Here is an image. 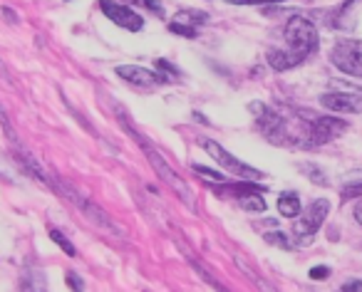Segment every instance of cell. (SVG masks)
Instances as JSON below:
<instances>
[{"instance_id": "cell-10", "label": "cell", "mask_w": 362, "mask_h": 292, "mask_svg": "<svg viewBox=\"0 0 362 292\" xmlns=\"http://www.w3.org/2000/svg\"><path fill=\"white\" fill-rule=\"evenodd\" d=\"M202 23H206V13L189 11V8H184V11L176 13V18L171 20L169 30L176 32V35L194 37V35H197V28L202 25Z\"/></svg>"}, {"instance_id": "cell-4", "label": "cell", "mask_w": 362, "mask_h": 292, "mask_svg": "<svg viewBox=\"0 0 362 292\" xmlns=\"http://www.w3.org/2000/svg\"><path fill=\"white\" fill-rule=\"evenodd\" d=\"M327 213H330V203L325 198H317V201H313V206H308V211L303 216H298V223L293 226V236H296V241L300 245H308L313 241V236L325 223Z\"/></svg>"}, {"instance_id": "cell-3", "label": "cell", "mask_w": 362, "mask_h": 292, "mask_svg": "<svg viewBox=\"0 0 362 292\" xmlns=\"http://www.w3.org/2000/svg\"><path fill=\"white\" fill-rule=\"evenodd\" d=\"M317 28L313 25L308 18L303 16H293L286 25V42H288V50L298 52L303 60L313 55L317 50Z\"/></svg>"}, {"instance_id": "cell-15", "label": "cell", "mask_w": 362, "mask_h": 292, "mask_svg": "<svg viewBox=\"0 0 362 292\" xmlns=\"http://www.w3.org/2000/svg\"><path fill=\"white\" fill-rule=\"evenodd\" d=\"M238 206L243 208V211H266V201H263V196H258L256 191H248V193H241L238 196Z\"/></svg>"}, {"instance_id": "cell-21", "label": "cell", "mask_w": 362, "mask_h": 292, "mask_svg": "<svg viewBox=\"0 0 362 292\" xmlns=\"http://www.w3.org/2000/svg\"><path fill=\"white\" fill-rule=\"evenodd\" d=\"M134 3H141V6H146L151 13H156L159 18H164V8H161L159 0H134Z\"/></svg>"}, {"instance_id": "cell-11", "label": "cell", "mask_w": 362, "mask_h": 292, "mask_svg": "<svg viewBox=\"0 0 362 292\" xmlns=\"http://www.w3.org/2000/svg\"><path fill=\"white\" fill-rule=\"evenodd\" d=\"M117 75H119L124 82L136 85V87H154L161 82V75L144 70V67H134V65H119L117 67Z\"/></svg>"}, {"instance_id": "cell-2", "label": "cell", "mask_w": 362, "mask_h": 292, "mask_svg": "<svg viewBox=\"0 0 362 292\" xmlns=\"http://www.w3.org/2000/svg\"><path fill=\"white\" fill-rule=\"evenodd\" d=\"M57 191L62 193V196L67 198V201L72 203V206L77 208V211H82L87 216V221L92 223L95 228H100V231H105V233H110V236H117V238H124L127 236V231L119 226V223L115 221V218L110 216L107 211H102L97 203H92L90 198L85 196V193H80L75 186H70V183H65V181H57Z\"/></svg>"}, {"instance_id": "cell-25", "label": "cell", "mask_w": 362, "mask_h": 292, "mask_svg": "<svg viewBox=\"0 0 362 292\" xmlns=\"http://www.w3.org/2000/svg\"><path fill=\"white\" fill-rule=\"evenodd\" d=\"M67 282H70L72 290H82V280L75 275V272H67Z\"/></svg>"}, {"instance_id": "cell-17", "label": "cell", "mask_w": 362, "mask_h": 292, "mask_svg": "<svg viewBox=\"0 0 362 292\" xmlns=\"http://www.w3.org/2000/svg\"><path fill=\"white\" fill-rule=\"evenodd\" d=\"M266 243H271V245H276V248H283V250H291V241H288L286 236H283L281 231H271V233H266Z\"/></svg>"}, {"instance_id": "cell-1", "label": "cell", "mask_w": 362, "mask_h": 292, "mask_svg": "<svg viewBox=\"0 0 362 292\" xmlns=\"http://www.w3.org/2000/svg\"><path fill=\"white\" fill-rule=\"evenodd\" d=\"M117 116H119V119H122V124H124V131H127V134H129L132 139L136 141V144H141V152L146 154V159H149L151 169H154V171L159 174V178H161V181H164L166 186H171V191H176V193H179V198H181V201H184V203H187L189 208H194V196H192V191H189L187 181H184V178H179V176H176V171L169 166V164H166V159L161 157L159 152H156L154 146H151L149 141L144 139V136H141V134H136V131H134V126H132V119L124 114V109H117Z\"/></svg>"}, {"instance_id": "cell-5", "label": "cell", "mask_w": 362, "mask_h": 292, "mask_svg": "<svg viewBox=\"0 0 362 292\" xmlns=\"http://www.w3.org/2000/svg\"><path fill=\"white\" fill-rule=\"evenodd\" d=\"M332 65L352 77H362V40H340L330 52Z\"/></svg>"}, {"instance_id": "cell-26", "label": "cell", "mask_w": 362, "mask_h": 292, "mask_svg": "<svg viewBox=\"0 0 362 292\" xmlns=\"http://www.w3.org/2000/svg\"><path fill=\"white\" fill-rule=\"evenodd\" d=\"M355 221L362 226V198H360V201H357V206H355Z\"/></svg>"}, {"instance_id": "cell-8", "label": "cell", "mask_w": 362, "mask_h": 292, "mask_svg": "<svg viewBox=\"0 0 362 292\" xmlns=\"http://www.w3.org/2000/svg\"><path fill=\"white\" fill-rule=\"evenodd\" d=\"M347 131V121L337 119V116H317L310 121V141L313 149L322 144H330L337 136H342Z\"/></svg>"}, {"instance_id": "cell-12", "label": "cell", "mask_w": 362, "mask_h": 292, "mask_svg": "<svg viewBox=\"0 0 362 292\" xmlns=\"http://www.w3.org/2000/svg\"><path fill=\"white\" fill-rule=\"evenodd\" d=\"M13 154H16V159H18V162H21V166L25 169V171L30 174L33 178H37V181H42V183H45V186H47V183H50V178H47L45 169H42L40 164H37V159H35V157H30V154H28L21 144H18L16 149H13Z\"/></svg>"}, {"instance_id": "cell-16", "label": "cell", "mask_w": 362, "mask_h": 292, "mask_svg": "<svg viewBox=\"0 0 362 292\" xmlns=\"http://www.w3.org/2000/svg\"><path fill=\"white\" fill-rule=\"evenodd\" d=\"M357 181L352 183L350 178H345V186H342V201H350V198H362V174L355 171Z\"/></svg>"}, {"instance_id": "cell-23", "label": "cell", "mask_w": 362, "mask_h": 292, "mask_svg": "<svg viewBox=\"0 0 362 292\" xmlns=\"http://www.w3.org/2000/svg\"><path fill=\"white\" fill-rule=\"evenodd\" d=\"M342 292H362V280H350L340 287Z\"/></svg>"}, {"instance_id": "cell-14", "label": "cell", "mask_w": 362, "mask_h": 292, "mask_svg": "<svg viewBox=\"0 0 362 292\" xmlns=\"http://www.w3.org/2000/svg\"><path fill=\"white\" fill-rule=\"evenodd\" d=\"M300 211H303V206H300V198H298V193L286 191V193H281V196H278V213H281V216L298 218V216H300Z\"/></svg>"}, {"instance_id": "cell-13", "label": "cell", "mask_w": 362, "mask_h": 292, "mask_svg": "<svg viewBox=\"0 0 362 292\" xmlns=\"http://www.w3.org/2000/svg\"><path fill=\"white\" fill-rule=\"evenodd\" d=\"M303 62V57L293 50H271L268 52V65L273 67L276 72H286V70H293Z\"/></svg>"}, {"instance_id": "cell-9", "label": "cell", "mask_w": 362, "mask_h": 292, "mask_svg": "<svg viewBox=\"0 0 362 292\" xmlns=\"http://www.w3.org/2000/svg\"><path fill=\"white\" fill-rule=\"evenodd\" d=\"M320 104L337 114H362V95H350V92H330L320 97Z\"/></svg>"}, {"instance_id": "cell-18", "label": "cell", "mask_w": 362, "mask_h": 292, "mask_svg": "<svg viewBox=\"0 0 362 292\" xmlns=\"http://www.w3.org/2000/svg\"><path fill=\"white\" fill-rule=\"evenodd\" d=\"M50 238H52V241H55V243H57V245H60V248H62V250H65V253H67V255H70V257H75V255H77L75 245H72V243H70V241H67V238H65V236H62V233H60V231H55V228H52V231H50Z\"/></svg>"}, {"instance_id": "cell-24", "label": "cell", "mask_w": 362, "mask_h": 292, "mask_svg": "<svg viewBox=\"0 0 362 292\" xmlns=\"http://www.w3.org/2000/svg\"><path fill=\"white\" fill-rule=\"evenodd\" d=\"M327 275H330V270H327V267H313V270H310L313 280H322V277H327Z\"/></svg>"}, {"instance_id": "cell-20", "label": "cell", "mask_w": 362, "mask_h": 292, "mask_svg": "<svg viewBox=\"0 0 362 292\" xmlns=\"http://www.w3.org/2000/svg\"><path fill=\"white\" fill-rule=\"evenodd\" d=\"M303 171H305V174H308V176H310V178H313V181H315V183H320V186H322V183H327V178H325V176H322V174H320V171H317V169H315V166H313V164H305V166H303Z\"/></svg>"}, {"instance_id": "cell-22", "label": "cell", "mask_w": 362, "mask_h": 292, "mask_svg": "<svg viewBox=\"0 0 362 292\" xmlns=\"http://www.w3.org/2000/svg\"><path fill=\"white\" fill-rule=\"evenodd\" d=\"M194 171H197L199 176L211 178V181H223V174L221 171H209V169H204V166H194Z\"/></svg>"}, {"instance_id": "cell-6", "label": "cell", "mask_w": 362, "mask_h": 292, "mask_svg": "<svg viewBox=\"0 0 362 292\" xmlns=\"http://www.w3.org/2000/svg\"><path fill=\"white\" fill-rule=\"evenodd\" d=\"M202 146H204V152H206L209 157H211L214 162L218 164V166H223L228 174H233V176H238V178H263V174H261V171L251 169L248 164L238 162L236 157H231V154H228L221 144H216V141L204 139V141H202Z\"/></svg>"}, {"instance_id": "cell-19", "label": "cell", "mask_w": 362, "mask_h": 292, "mask_svg": "<svg viewBox=\"0 0 362 292\" xmlns=\"http://www.w3.org/2000/svg\"><path fill=\"white\" fill-rule=\"evenodd\" d=\"M231 6H271V3H283V0H226Z\"/></svg>"}, {"instance_id": "cell-7", "label": "cell", "mask_w": 362, "mask_h": 292, "mask_svg": "<svg viewBox=\"0 0 362 292\" xmlns=\"http://www.w3.org/2000/svg\"><path fill=\"white\" fill-rule=\"evenodd\" d=\"M100 11L105 13L115 25L124 28V30H129V32H139L141 28H144V18H141L139 13H134L127 6H119L115 0H100Z\"/></svg>"}]
</instances>
